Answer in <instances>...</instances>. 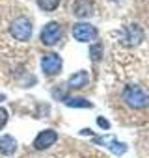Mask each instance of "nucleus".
Masks as SVG:
<instances>
[{
    "label": "nucleus",
    "mask_w": 149,
    "mask_h": 158,
    "mask_svg": "<svg viewBox=\"0 0 149 158\" xmlns=\"http://www.w3.org/2000/svg\"><path fill=\"white\" fill-rule=\"evenodd\" d=\"M121 99L129 108H134V110H142L149 106V93L140 86H127L121 91Z\"/></svg>",
    "instance_id": "obj_1"
},
{
    "label": "nucleus",
    "mask_w": 149,
    "mask_h": 158,
    "mask_svg": "<svg viewBox=\"0 0 149 158\" xmlns=\"http://www.w3.org/2000/svg\"><path fill=\"white\" fill-rule=\"evenodd\" d=\"M73 37L80 43H90L99 37V30L90 23H77L73 26Z\"/></svg>",
    "instance_id": "obj_2"
},
{
    "label": "nucleus",
    "mask_w": 149,
    "mask_h": 158,
    "mask_svg": "<svg viewBox=\"0 0 149 158\" xmlns=\"http://www.w3.org/2000/svg\"><path fill=\"white\" fill-rule=\"evenodd\" d=\"M10 32L17 41H28L32 37V23L26 17H17L10 24Z\"/></svg>",
    "instance_id": "obj_3"
},
{
    "label": "nucleus",
    "mask_w": 149,
    "mask_h": 158,
    "mask_svg": "<svg viewBox=\"0 0 149 158\" xmlns=\"http://www.w3.org/2000/svg\"><path fill=\"white\" fill-rule=\"evenodd\" d=\"M62 34H63V30L58 23H47L41 30V43L45 47H52L62 39Z\"/></svg>",
    "instance_id": "obj_4"
},
{
    "label": "nucleus",
    "mask_w": 149,
    "mask_h": 158,
    "mask_svg": "<svg viewBox=\"0 0 149 158\" xmlns=\"http://www.w3.org/2000/svg\"><path fill=\"white\" fill-rule=\"evenodd\" d=\"M62 65H63V61H62L60 54H56V52H49L41 58V69L47 76L58 74L62 71Z\"/></svg>",
    "instance_id": "obj_5"
},
{
    "label": "nucleus",
    "mask_w": 149,
    "mask_h": 158,
    "mask_svg": "<svg viewBox=\"0 0 149 158\" xmlns=\"http://www.w3.org/2000/svg\"><path fill=\"white\" fill-rule=\"evenodd\" d=\"M56 139H58V132L52 130V128H45V130H41V132L36 136V139H34V149L45 151V149L52 147V145L56 143Z\"/></svg>",
    "instance_id": "obj_6"
},
{
    "label": "nucleus",
    "mask_w": 149,
    "mask_h": 158,
    "mask_svg": "<svg viewBox=\"0 0 149 158\" xmlns=\"http://www.w3.org/2000/svg\"><path fill=\"white\" fill-rule=\"evenodd\" d=\"M123 32H125L123 41H125L129 47H136V45H140V43L143 41V30H142V26H140V24H136V23L127 24Z\"/></svg>",
    "instance_id": "obj_7"
},
{
    "label": "nucleus",
    "mask_w": 149,
    "mask_h": 158,
    "mask_svg": "<svg viewBox=\"0 0 149 158\" xmlns=\"http://www.w3.org/2000/svg\"><path fill=\"white\" fill-rule=\"evenodd\" d=\"M93 141L95 143H99V145H104V147H108L114 154H117V156H121V154H125L127 152V145L125 143H121V141H117L116 138H112V136H97V138H93Z\"/></svg>",
    "instance_id": "obj_8"
},
{
    "label": "nucleus",
    "mask_w": 149,
    "mask_h": 158,
    "mask_svg": "<svg viewBox=\"0 0 149 158\" xmlns=\"http://www.w3.org/2000/svg\"><path fill=\"white\" fill-rule=\"evenodd\" d=\"M73 13L80 19L92 17L93 15V2L92 0H77V2L73 4Z\"/></svg>",
    "instance_id": "obj_9"
},
{
    "label": "nucleus",
    "mask_w": 149,
    "mask_h": 158,
    "mask_svg": "<svg viewBox=\"0 0 149 158\" xmlns=\"http://www.w3.org/2000/svg\"><path fill=\"white\" fill-rule=\"evenodd\" d=\"M88 82H90V74H88V71H77L74 74L69 76L67 86H69V88H74V89H79V88L88 86Z\"/></svg>",
    "instance_id": "obj_10"
},
{
    "label": "nucleus",
    "mask_w": 149,
    "mask_h": 158,
    "mask_svg": "<svg viewBox=\"0 0 149 158\" xmlns=\"http://www.w3.org/2000/svg\"><path fill=\"white\" fill-rule=\"evenodd\" d=\"M17 151V139L10 134L2 136L0 138V154H4V156H11L13 152Z\"/></svg>",
    "instance_id": "obj_11"
},
{
    "label": "nucleus",
    "mask_w": 149,
    "mask_h": 158,
    "mask_svg": "<svg viewBox=\"0 0 149 158\" xmlns=\"http://www.w3.org/2000/svg\"><path fill=\"white\" fill-rule=\"evenodd\" d=\"M65 104L71 106V108H92L93 106L90 101H86L82 97H67L65 99Z\"/></svg>",
    "instance_id": "obj_12"
},
{
    "label": "nucleus",
    "mask_w": 149,
    "mask_h": 158,
    "mask_svg": "<svg viewBox=\"0 0 149 158\" xmlns=\"http://www.w3.org/2000/svg\"><path fill=\"white\" fill-rule=\"evenodd\" d=\"M37 6L43 11H54L60 6V0H37Z\"/></svg>",
    "instance_id": "obj_13"
},
{
    "label": "nucleus",
    "mask_w": 149,
    "mask_h": 158,
    "mask_svg": "<svg viewBox=\"0 0 149 158\" xmlns=\"http://www.w3.org/2000/svg\"><path fill=\"white\" fill-rule=\"evenodd\" d=\"M101 54H103V45H101V43H95V45L90 48V56H92V60H93V61L101 60Z\"/></svg>",
    "instance_id": "obj_14"
},
{
    "label": "nucleus",
    "mask_w": 149,
    "mask_h": 158,
    "mask_svg": "<svg viewBox=\"0 0 149 158\" xmlns=\"http://www.w3.org/2000/svg\"><path fill=\"white\" fill-rule=\"evenodd\" d=\"M8 119H10V114H8V110H6V108H2V106H0V130H2V128L6 127Z\"/></svg>",
    "instance_id": "obj_15"
},
{
    "label": "nucleus",
    "mask_w": 149,
    "mask_h": 158,
    "mask_svg": "<svg viewBox=\"0 0 149 158\" xmlns=\"http://www.w3.org/2000/svg\"><path fill=\"white\" fill-rule=\"evenodd\" d=\"M97 125H99V127H103L104 130H108V128H110V123H108V121H106L104 117H101V115L97 117Z\"/></svg>",
    "instance_id": "obj_16"
},
{
    "label": "nucleus",
    "mask_w": 149,
    "mask_h": 158,
    "mask_svg": "<svg viewBox=\"0 0 149 158\" xmlns=\"http://www.w3.org/2000/svg\"><path fill=\"white\" fill-rule=\"evenodd\" d=\"M4 99H6V95H4V93H0V102H2Z\"/></svg>",
    "instance_id": "obj_17"
}]
</instances>
